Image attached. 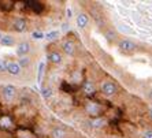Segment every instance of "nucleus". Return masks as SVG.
I'll return each mask as SVG.
<instances>
[{"instance_id": "obj_1", "label": "nucleus", "mask_w": 152, "mask_h": 138, "mask_svg": "<svg viewBox=\"0 0 152 138\" xmlns=\"http://www.w3.org/2000/svg\"><path fill=\"white\" fill-rule=\"evenodd\" d=\"M22 6L25 8H29L30 11L36 12V14H41L44 11V4L40 3V1H34V0H30V1H23Z\"/></svg>"}, {"instance_id": "obj_2", "label": "nucleus", "mask_w": 152, "mask_h": 138, "mask_svg": "<svg viewBox=\"0 0 152 138\" xmlns=\"http://www.w3.org/2000/svg\"><path fill=\"white\" fill-rule=\"evenodd\" d=\"M15 93H17V89L12 85H7L3 88V97L6 101H11L15 97Z\"/></svg>"}, {"instance_id": "obj_3", "label": "nucleus", "mask_w": 152, "mask_h": 138, "mask_svg": "<svg viewBox=\"0 0 152 138\" xmlns=\"http://www.w3.org/2000/svg\"><path fill=\"white\" fill-rule=\"evenodd\" d=\"M119 48L124 52H133L136 49V44L133 41H130V40H122L119 44Z\"/></svg>"}, {"instance_id": "obj_4", "label": "nucleus", "mask_w": 152, "mask_h": 138, "mask_svg": "<svg viewBox=\"0 0 152 138\" xmlns=\"http://www.w3.org/2000/svg\"><path fill=\"white\" fill-rule=\"evenodd\" d=\"M12 28H14L15 32H25L26 28H28V23H26V21L23 19V18H17L14 21V25H12Z\"/></svg>"}, {"instance_id": "obj_5", "label": "nucleus", "mask_w": 152, "mask_h": 138, "mask_svg": "<svg viewBox=\"0 0 152 138\" xmlns=\"http://www.w3.org/2000/svg\"><path fill=\"white\" fill-rule=\"evenodd\" d=\"M102 90L106 96H114L115 93H117V85L113 84V82H106V84L103 85Z\"/></svg>"}, {"instance_id": "obj_6", "label": "nucleus", "mask_w": 152, "mask_h": 138, "mask_svg": "<svg viewBox=\"0 0 152 138\" xmlns=\"http://www.w3.org/2000/svg\"><path fill=\"white\" fill-rule=\"evenodd\" d=\"M29 52H30V44H29V43L23 41V43H21L19 45H18V48H17V55H18V56L25 57Z\"/></svg>"}, {"instance_id": "obj_7", "label": "nucleus", "mask_w": 152, "mask_h": 138, "mask_svg": "<svg viewBox=\"0 0 152 138\" xmlns=\"http://www.w3.org/2000/svg\"><path fill=\"white\" fill-rule=\"evenodd\" d=\"M21 66L17 63V62H8L7 64V73L11 75H18L21 73Z\"/></svg>"}, {"instance_id": "obj_8", "label": "nucleus", "mask_w": 152, "mask_h": 138, "mask_svg": "<svg viewBox=\"0 0 152 138\" xmlns=\"http://www.w3.org/2000/svg\"><path fill=\"white\" fill-rule=\"evenodd\" d=\"M62 48H63V52L64 53H67V55H74L75 52V45L73 41H64L63 45H62Z\"/></svg>"}, {"instance_id": "obj_9", "label": "nucleus", "mask_w": 152, "mask_h": 138, "mask_svg": "<svg viewBox=\"0 0 152 138\" xmlns=\"http://www.w3.org/2000/svg\"><path fill=\"white\" fill-rule=\"evenodd\" d=\"M86 111H88V113L93 115V116H97L100 113V107L95 103H88L86 104Z\"/></svg>"}, {"instance_id": "obj_10", "label": "nucleus", "mask_w": 152, "mask_h": 138, "mask_svg": "<svg viewBox=\"0 0 152 138\" xmlns=\"http://www.w3.org/2000/svg\"><path fill=\"white\" fill-rule=\"evenodd\" d=\"M14 43H15V40H14V37L12 36H3L1 37V40H0V44L3 46H11V45H14Z\"/></svg>"}, {"instance_id": "obj_11", "label": "nucleus", "mask_w": 152, "mask_h": 138, "mask_svg": "<svg viewBox=\"0 0 152 138\" xmlns=\"http://www.w3.org/2000/svg\"><path fill=\"white\" fill-rule=\"evenodd\" d=\"M88 21H89V19H88V15H86V14H80L77 17V25L80 26L81 29H84L85 26L88 25Z\"/></svg>"}, {"instance_id": "obj_12", "label": "nucleus", "mask_w": 152, "mask_h": 138, "mask_svg": "<svg viewBox=\"0 0 152 138\" xmlns=\"http://www.w3.org/2000/svg\"><path fill=\"white\" fill-rule=\"evenodd\" d=\"M51 138H66V131L60 127L53 129L51 133Z\"/></svg>"}, {"instance_id": "obj_13", "label": "nucleus", "mask_w": 152, "mask_h": 138, "mask_svg": "<svg viewBox=\"0 0 152 138\" xmlns=\"http://www.w3.org/2000/svg\"><path fill=\"white\" fill-rule=\"evenodd\" d=\"M48 59H50L51 63L58 64V63L62 62V55H60L59 52H51L50 55H48Z\"/></svg>"}, {"instance_id": "obj_14", "label": "nucleus", "mask_w": 152, "mask_h": 138, "mask_svg": "<svg viewBox=\"0 0 152 138\" xmlns=\"http://www.w3.org/2000/svg\"><path fill=\"white\" fill-rule=\"evenodd\" d=\"M84 92L86 93V94H93V93H95V86H93L92 82H89V81L85 82L84 84Z\"/></svg>"}, {"instance_id": "obj_15", "label": "nucleus", "mask_w": 152, "mask_h": 138, "mask_svg": "<svg viewBox=\"0 0 152 138\" xmlns=\"http://www.w3.org/2000/svg\"><path fill=\"white\" fill-rule=\"evenodd\" d=\"M12 8H14V3H12V1H6V3H1V4H0V10L4 11V12L11 11Z\"/></svg>"}, {"instance_id": "obj_16", "label": "nucleus", "mask_w": 152, "mask_h": 138, "mask_svg": "<svg viewBox=\"0 0 152 138\" xmlns=\"http://www.w3.org/2000/svg\"><path fill=\"white\" fill-rule=\"evenodd\" d=\"M47 40H50V41H52V40L58 38L59 37V32L58 30H53V32H50V33H47V36H44Z\"/></svg>"}, {"instance_id": "obj_17", "label": "nucleus", "mask_w": 152, "mask_h": 138, "mask_svg": "<svg viewBox=\"0 0 152 138\" xmlns=\"http://www.w3.org/2000/svg\"><path fill=\"white\" fill-rule=\"evenodd\" d=\"M41 94L44 99H50L51 96H52V89L51 88H42L41 89Z\"/></svg>"}, {"instance_id": "obj_18", "label": "nucleus", "mask_w": 152, "mask_h": 138, "mask_svg": "<svg viewBox=\"0 0 152 138\" xmlns=\"http://www.w3.org/2000/svg\"><path fill=\"white\" fill-rule=\"evenodd\" d=\"M104 123H106V121H104V119H96V121L92 122V126H93V127H103V126H104Z\"/></svg>"}, {"instance_id": "obj_19", "label": "nucleus", "mask_w": 152, "mask_h": 138, "mask_svg": "<svg viewBox=\"0 0 152 138\" xmlns=\"http://www.w3.org/2000/svg\"><path fill=\"white\" fill-rule=\"evenodd\" d=\"M29 63H30V60H29V57H22V59H19V66H21V68L22 67H26V66H29Z\"/></svg>"}, {"instance_id": "obj_20", "label": "nucleus", "mask_w": 152, "mask_h": 138, "mask_svg": "<svg viewBox=\"0 0 152 138\" xmlns=\"http://www.w3.org/2000/svg\"><path fill=\"white\" fill-rule=\"evenodd\" d=\"M7 64H8L7 60H0V74L7 71Z\"/></svg>"}, {"instance_id": "obj_21", "label": "nucleus", "mask_w": 152, "mask_h": 138, "mask_svg": "<svg viewBox=\"0 0 152 138\" xmlns=\"http://www.w3.org/2000/svg\"><path fill=\"white\" fill-rule=\"evenodd\" d=\"M62 90H66V92H71V90H73V88H71V85H69L67 82H63V84H62Z\"/></svg>"}, {"instance_id": "obj_22", "label": "nucleus", "mask_w": 152, "mask_h": 138, "mask_svg": "<svg viewBox=\"0 0 152 138\" xmlns=\"http://www.w3.org/2000/svg\"><path fill=\"white\" fill-rule=\"evenodd\" d=\"M32 37H33V38L40 40V38H44V34H42L41 32H33L32 33Z\"/></svg>"}, {"instance_id": "obj_23", "label": "nucleus", "mask_w": 152, "mask_h": 138, "mask_svg": "<svg viewBox=\"0 0 152 138\" xmlns=\"http://www.w3.org/2000/svg\"><path fill=\"white\" fill-rule=\"evenodd\" d=\"M42 70H44V63H40V67H39V77H37V79H39V82H41Z\"/></svg>"}, {"instance_id": "obj_24", "label": "nucleus", "mask_w": 152, "mask_h": 138, "mask_svg": "<svg viewBox=\"0 0 152 138\" xmlns=\"http://www.w3.org/2000/svg\"><path fill=\"white\" fill-rule=\"evenodd\" d=\"M142 138H152V130L145 131V133H144V135H142Z\"/></svg>"}, {"instance_id": "obj_25", "label": "nucleus", "mask_w": 152, "mask_h": 138, "mask_svg": "<svg viewBox=\"0 0 152 138\" xmlns=\"http://www.w3.org/2000/svg\"><path fill=\"white\" fill-rule=\"evenodd\" d=\"M67 17H69V18L71 17V11H70V10H67Z\"/></svg>"}, {"instance_id": "obj_26", "label": "nucleus", "mask_w": 152, "mask_h": 138, "mask_svg": "<svg viewBox=\"0 0 152 138\" xmlns=\"http://www.w3.org/2000/svg\"><path fill=\"white\" fill-rule=\"evenodd\" d=\"M1 37H3V34H1V32H0V40H1Z\"/></svg>"}, {"instance_id": "obj_27", "label": "nucleus", "mask_w": 152, "mask_h": 138, "mask_svg": "<svg viewBox=\"0 0 152 138\" xmlns=\"http://www.w3.org/2000/svg\"><path fill=\"white\" fill-rule=\"evenodd\" d=\"M151 116H152V111H151Z\"/></svg>"}]
</instances>
